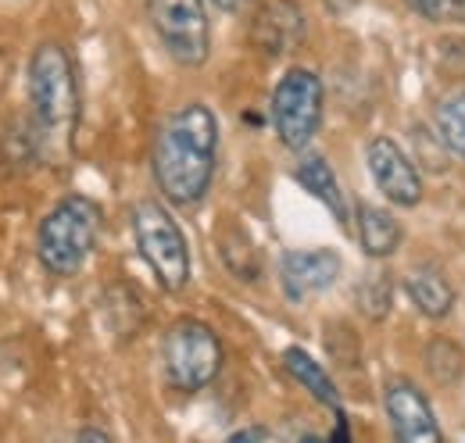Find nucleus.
I'll return each mask as SVG.
<instances>
[{
	"label": "nucleus",
	"instance_id": "39448f33",
	"mask_svg": "<svg viewBox=\"0 0 465 443\" xmlns=\"http://www.w3.org/2000/svg\"><path fill=\"white\" fill-rule=\"evenodd\" d=\"M162 361L173 389L197 393L223 372V340L201 319H179L165 332Z\"/></svg>",
	"mask_w": 465,
	"mask_h": 443
},
{
	"label": "nucleus",
	"instance_id": "f3484780",
	"mask_svg": "<svg viewBox=\"0 0 465 443\" xmlns=\"http://www.w3.org/2000/svg\"><path fill=\"white\" fill-rule=\"evenodd\" d=\"M462 369H465V354L455 340H444V336L430 340V347H426V372H430L440 387L459 383V379H462Z\"/></svg>",
	"mask_w": 465,
	"mask_h": 443
},
{
	"label": "nucleus",
	"instance_id": "9d476101",
	"mask_svg": "<svg viewBox=\"0 0 465 443\" xmlns=\"http://www.w3.org/2000/svg\"><path fill=\"white\" fill-rule=\"evenodd\" d=\"M383 408H387L394 437L401 443H440L437 418H433L426 397L411 383H391L383 393Z\"/></svg>",
	"mask_w": 465,
	"mask_h": 443
},
{
	"label": "nucleus",
	"instance_id": "dca6fc26",
	"mask_svg": "<svg viewBox=\"0 0 465 443\" xmlns=\"http://www.w3.org/2000/svg\"><path fill=\"white\" fill-rule=\"evenodd\" d=\"M219 251H223L226 269H230L236 279H247V282L258 279V272H262L258 251L251 247V240H247V232H243L240 225H226V229L219 232Z\"/></svg>",
	"mask_w": 465,
	"mask_h": 443
},
{
	"label": "nucleus",
	"instance_id": "6e6552de",
	"mask_svg": "<svg viewBox=\"0 0 465 443\" xmlns=\"http://www.w3.org/2000/svg\"><path fill=\"white\" fill-rule=\"evenodd\" d=\"M365 162L376 179V186L383 190V197L398 208H415L422 201V175L408 162V154L391 140V136H376L365 147Z\"/></svg>",
	"mask_w": 465,
	"mask_h": 443
},
{
	"label": "nucleus",
	"instance_id": "20e7f679",
	"mask_svg": "<svg viewBox=\"0 0 465 443\" xmlns=\"http://www.w3.org/2000/svg\"><path fill=\"white\" fill-rule=\"evenodd\" d=\"M133 232L140 258L154 272L165 293H179L190 282V247L175 219L158 201H140L133 208Z\"/></svg>",
	"mask_w": 465,
	"mask_h": 443
},
{
	"label": "nucleus",
	"instance_id": "f257e3e1",
	"mask_svg": "<svg viewBox=\"0 0 465 443\" xmlns=\"http://www.w3.org/2000/svg\"><path fill=\"white\" fill-rule=\"evenodd\" d=\"M219 162V118L201 101L175 108L154 136V182L165 201L179 208L197 204L215 179Z\"/></svg>",
	"mask_w": 465,
	"mask_h": 443
},
{
	"label": "nucleus",
	"instance_id": "5701e85b",
	"mask_svg": "<svg viewBox=\"0 0 465 443\" xmlns=\"http://www.w3.org/2000/svg\"><path fill=\"white\" fill-rule=\"evenodd\" d=\"M219 11H240V7H247L251 0H212Z\"/></svg>",
	"mask_w": 465,
	"mask_h": 443
},
{
	"label": "nucleus",
	"instance_id": "412c9836",
	"mask_svg": "<svg viewBox=\"0 0 465 443\" xmlns=\"http://www.w3.org/2000/svg\"><path fill=\"white\" fill-rule=\"evenodd\" d=\"M232 443H251V440H276V433L272 429H265V426H247V429H236L230 437Z\"/></svg>",
	"mask_w": 465,
	"mask_h": 443
},
{
	"label": "nucleus",
	"instance_id": "ddd939ff",
	"mask_svg": "<svg viewBox=\"0 0 465 443\" xmlns=\"http://www.w3.org/2000/svg\"><path fill=\"white\" fill-rule=\"evenodd\" d=\"M293 179L315 197V201H322L326 208H330V215L341 222H348V204H344V193H341V182H337V175H333V168L326 165V158L322 154H304L297 168H293Z\"/></svg>",
	"mask_w": 465,
	"mask_h": 443
},
{
	"label": "nucleus",
	"instance_id": "4468645a",
	"mask_svg": "<svg viewBox=\"0 0 465 443\" xmlns=\"http://www.w3.org/2000/svg\"><path fill=\"white\" fill-rule=\"evenodd\" d=\"M358 243L369 258H391L401 247V225L387 208L358 204Z\"/></svg>",
	"mask_w": 465,
	"mask_h": 443
},
{
	"label": "nucleus",
	"instance_id": "1a4fd4ad",
	"mask_svg": "<svg viewBox=\"0 0 465 443\" xmlns=\"http://www.w3.org/2000/svg\"><path fill=\"white\" fill-rule=\"evenodd\" d=\"M341 276V254L319 247V251H291L280 261V282L291 300H308L322 290H330Z\"/></svg>",
	"mask_w": 465,
	"mask_h": 443
},
{
	"label": "nucleus",
	"instance_id": "4be33fe9",
	"mask_svg": "<svg viewBox=\"0 0 465 443\" xmlns=\"http://www.w3.org/2000/svg\"><path fill=\"white\" fill-rule=\"evenodd\" d=\"M358 0H326V7L333 11V15H344V11H351Z\"/></svg>",
	"mask_w": 465,
	"mask_h": 443
},
{
	"label": "nucleus",
	"instance_id": "423d86ee",
	"mask_svg": "<svg viewBox=\"0 0 465 443\" xmlns=\"http://www.w3.org/2000/svg\"><path fill=\"white\" fill-rule=\"evenodd\" d=\"M322 122V79L312 68H291L272 90V125L283 147L304 151Z\"/></svg>",
	"mask_w": 465,
	"mask_h": 443
},
{
	"label": "nucleus",
	"instance_id": "f03ea898",
	"mask_svg": "<svg viewBox=\"0 0 465 443\" xmlns=\"http://www.w3.org/2000/svg\"><path fill=\"white\" fill-rule=\"evenodd\" d=\"M29 104L36 151L51 162L72 154V136L79 125V83L61 44H40L29 57Z\"/></svg>",
	"mask_w": 465,
	"mask_h": 443
},
{
	"label": "nucleus",
	"instance_id": "7ed1b4c3",
	"mask_svg": "<svg viewBox=\"0 0 465 443\" xmlns=\"http://www.w3.org/2000/svg\"><path fill=\"white\" fill-rule=\"evenodd\" d=\"M97 232H101L97 201H90L83 193L58 201L36 232V254H40L44 269L54 276H75L86 265V258L97 243Z\"/></svg>",
	"mask_w": 465,
	"mask_h": 443
},
{
	"label": "nucleus",
	"instance_id": "9b49d317",
	"mask_svg": "<svg viewBox=\"0 0 465 443\" xmlns=\"http://www.w3.org/2000/svg\"><path fill=\"white\" fill-rule=\"evenodd\" d=\"M304 11L293 4V0H272L265 4L258 15H254V25H251V40L262 54L280 57L291 54L293 47L304 40Z\"/></svg>",
	"mask_w": 465,
	"mask_h": 443
},
{
	"label": "nucleus",
	"instance_id": "6ab92c4d",
	"mask_svg": "<svg viewBox=\"0 0 465 443\" xmlns=\"http://www.w3.org/2000/svg\"><path fill=\"white\" fill-rule=\"evenodd\" d=\"M437 129H440V140L465 158V90L448 97L440 111H437Z\"/></svg>",
	"mask_w": 465,
	"mask_h": 443
},
{
	"label": "nucleus",
	"instance_id": "aec40b11",
	"mask_svg": "<svg viewBox=\"0 0 465 443\" xmlns=\"http://www.w3.org/2000/svg\"><path fill=\"white\" fill-rule=\"evenodd\" d=\"M405 4L426 22H440V25L465 22V0H405Z\"/></svg>",
	"mask_w": 465,
	"mask_h": 443
},
{
	"label": "nucleus",
	"instance_id": "a211bd4d",
	"mask_svg": "<svg viewBox=\"0 0 465 443\" xmlns=\"http://www.w3.org/2000/svg\"><path fill=\"white\" fill-rule=\"evenodd\" d=\"M394 304V282L387 272H369V276L358 282V308L369 315V319H383Z\"/></svg>",
	"mask_w": 465,
	"mask_h": 443
},
{
	"label": "nucleus",
	"instance_id": "0eeeda50",
	"mask_svg": "<svg viewBox=\"0 0 465 443\" xmlns=\"http://www.w3.org/2000/svg\"><path fill=\"white\" fill-rule=\"evenodd\" d=\"M151 25L165 47V54L183 68H201L212 54V29L204 15V0H147Z\"/></svg>",
	"mask_w": 465,
	"mask_h": 443
},
{
	"label": "nucleus",
	"instance_id": "b1692460",
	"mask_svg": "<svg viewBox=\"0 0 465 443\" xmlns=\"http://www.w3.org/2000/svg\"><path fill=\"white\" fill-rule=\"evenodd\" d=\"M79 440H112V437H108L104 429H83V433H79Z\"/></svg>",
	"mask_w": 465,
	"mask_h": 443
},
{
	"label": "nucleus",
	"instance_id": "f8f14e48",
	"mask_svg": "<svg viewBox=\"0 0 465 443\" xmlns=\"http://www.w3.org/2000/svg\"><path fill=\"white\" fill-rule=\"evenodd\" d=\"M405 290H408V297H411V304H415L426 319H444V315H451V308H455V290H451V282L444 279L440 269H433V265L411 269L405 279Z\"/></svg>",
	"mask_w": 465,
	"mask_h": 443
},
{
	"label": "nucleus",
	"instance_id": "2eb2a0df",
	"mask_svg": "<svg viewBox=\"0 0 465 443\" xmlns=\"http://www.w3.org/2000/svg\"><path fill=\"white\" fill-rule=\"evenodd\" d=\"M283 369H287L293 379L308 389L319 404H326L333 415H337V411H344V408H341V389L333 387V379L326 376V369H322L308 350H301V347H287V350H283Z\"/></svg>",
	"mask_w": 465,
	"mask_h": 443
}]
</instances>
